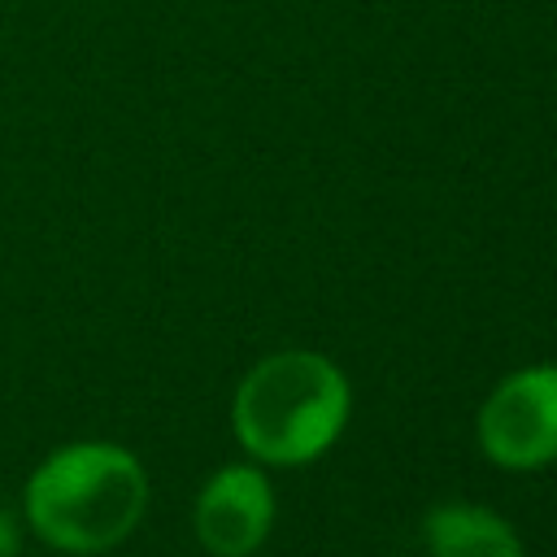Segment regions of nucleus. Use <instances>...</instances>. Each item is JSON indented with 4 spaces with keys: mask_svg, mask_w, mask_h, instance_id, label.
Segmentation results:
<instances>
[{
    "mask_svg": "<svg viewBox=\"0 0 557 557\" xmlns=\"http://www.w3.org/2000/svg\"><path fill=\"white\" fill-rule=\"evenodd\" d=\"M148 505L144 466L117 444L57 448L26 483V518L52 548L104 553L122 544Z\"/></svg>",
    "mask_w": 557,
    "mask_h": 557,
    "instance_id": "obj_1",
    "label": "nucleus"
},
{
    "mask_svg": "<svg viewBox=\"0 0 557 557\" xmlns=\"http://www.w3.org/2000/svg\"><path fill=\"white\" fill-rule=\"evenodd\" d=\"M348 379L318 352H274L248 370L235 392L239 444L274 466H300L326 453L348 422Z\"/></svg>",
    "mask_w": 557,
    "mask_h": 557,
    "instance_id": "obj_2",
    "label": "nucleus"
},
{
    "mask_svg": "<svg viewBox=\"0 0 557 557\" xmlns=\"http://www.w3.org/2000/svg\"><path fill=\"white\" fill-rule=\"evenodd\" d=\"M479 444L505 470H535L557 457V366L509 374L479 409Z\"/></svg>",
    "mask_w": 557,
    "mask_h": 557,
    "instance_id": "obj_3",
    "label": "nucleus"
},
{
    "mask_svg": "<svg viewBox=\"0 0 557 557\" xmlns=\"http://www.w3.org/2000/svg\"><path fill=\"white\" fill-rule=\"evenodd\" d=\"M274 522V492L261 470L226 466L196 500V535L213 557H248Z\"/></svg>",
    "mask_w": 557,
    "mask_h": 557,
    "instance_id": "obj_4",
    "label": "nucleus"
},
{
    "mask_svg": "<svg viewBox=\"0 0 557 557\" xmlns=\"http://www.w3.org/2000/svg\"><path fill=\"white\" fill-rule=\"evenodd\" d=\"M431 557H527L513 527L483 505H440L426 513Z\"/></svg>",
    "mask_w": 557,
    "mask_h": 557,
    "instance_id": "obj_5",
    "label": "nucleus"
},
{
    "mask_svg": "<svg viewBox=\"0 0 557 557\" xmlns=\"http://www.w3.org/2000/svg\"><path fill=\"white\" fill-rule=\"evenodd\" d=\"M22 553V535H17V522L9 509H0V557H17Z\"/></svg>",
    "mask_w": 557,
    "mask_h": 557,
    "instance_id": "obj_6",
    "label": "nucleus"
}]
</instances>
